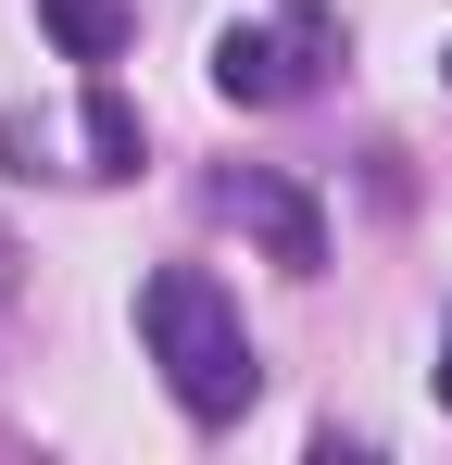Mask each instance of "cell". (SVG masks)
Instances as JSON below:
<instances>
[{"mask_svg": "<svg viewBox=\"0 0 452 465\" xmlns=\"http://www.w3.org/2000/svg\"><path fill=\"white\" fill-rule=\"evenodd\" d=\"M139 340H151L163 390H176L201 428H226V415L264 390V365H251V327H239V302H226L201 264H163V277L139 290Z\"/></svg>", "mask_w": 452, "mask_h": 465, "instance_id": "cell-1", "label": "cell"}, {"mask_svg": "<svg viewBox=\"0 0 452 465\" xmlns=\"http://www.w3.org/2000/svg\"><path fill=\"white\" fill-rule=\"evenodd\" d=\"M226 214L264 239V252H277L290 277H314V264H327V227H314V202H301L290 176H226Z\"/></svg>", "mask_w": 452, "mask_h": 465, "instance_id": "cell-2", "label": "cell"}, {"mask_svg": "<svg viewBox=\"0 0 452 465\" xmlns=\"http://www.w3.org/2000/svg\"><path fill=\"white\" fill-rule=\"evenodd\" d=\"M290 51H301V38L226 25V38H214V88H226V101H290V88H301V64H290Z\"/></svg>", "mask_w": 452, "mask_h": 465, "instance_id": "cell-3", "label": "cell"}, {"mask_svg": "<svg viewBox=\"0 0 452 465\" xmlns=\"http://www.w3.org/2000/svg\"><path fill=\"white\" fill-rule=\"evenodd\" d=\"M38 25L64 38V64H113V51L139 38V13H126V0H38Z\"/></svg>", "mask_w": 452, "mask_h": 465, "instance_id": "cell-4", "label": "cell"}, {"mask_svg": "<svg viewBox=\"0 0 452 465\" xmlns=\"http://www.w3.org/2000/svg\"><path fill=\"white\" fill-rule=\"evenodd\" d=\"M88 176H139V114H126L113 76L88 88Z\"/></svg>", "mask_w": 452, "mask_h": 465, "instance_id": "cell-5", "label": "cell"}, {"mask_svg": "<svg viewBox=\"0 0 452 465\" xmlns=\"http://www.w3.org/2000/svg\"><path fill=\"white\" fill-rule=\"evenodd\" d=\"M440 402H452V340H440Z\"/></svg>", "mask_w": 452, "mask_h": 465, "instance_id": "cell-6", "label": "cell"}]
</instances>
